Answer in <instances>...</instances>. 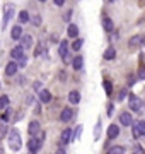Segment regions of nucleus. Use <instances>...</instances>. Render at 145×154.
<instances>
[{
    "label": "nucleus",
    "mask_w": 145,
    "mask_h": 154,
    "mask_svg": "<svg viewBox=\"0 0 145 154\" xmlns=\"http://www.w3.org/2000/svg\"><path fill=\"white\" fill-rule=\"evenodd\" d=\"M10 113H12V110H7V113H4V115L0 116V118H2V122H7V120H9V116H10Z\"/></svg>",
    "instance_id": "72a5a7b5"
},
{
    "label": "nucleus",
    "mask_w": 145,
    "mask_h": 154,
    "mask_svg": "<svg viewBox=\"0 0 145 154\" xmlns=\"http://www.w3.org/2000/svg\"><path fill=\"white\" fill-rule=\"evenodd\" d=\"M82 45H84V41H82V39H75V41H73V45H72V50L78 51V50L82 48Z\"/></svg>",
    "instance_id": "bb28decb"
},
{
    "label": "nucleus",
    "mask_w": 145,
    "mask_h": 154,
    "mask_svg": "<svg viewBox=\"0 0 145 154\" xmlns=\"http://www.w3.org/2000/svg\"><path fill=\"white\" fill-rule=\"evenodd\" d=\"M5 108H9V96H0V110H5Z\"/></svg>",
    "instance_id": "393cba45"
},
{
    "label": "nucleus",
    "mask_w": 145,
    "mask_h": 154,
    "mask_svg": "<svg viewBox=\"0 0 145 154\" xmlns=\"http://www.w3.org/2000/svg\"><path fill=\"white\" fill-rule=\"evenodd\" d=\"M111 2H114V0H111Z\"/></svg>",
    "instance_id": "ea45409f"
},
{
    "label": "nucleus",
    "mask_w": 145,
    "mask_h": 154,
    "mask_svg": "<svg viewBox=\"0 0 145 154\" xmlns=\"http://www.w3.org/2000/svg\"><path fill=\"white\" fill-rule=\"evenodd\" d=\"M133 151H135V152H144V147H138V146H137Z\"/></svg>",
    "instance_id": "4c0bfd02"
},
{
    "label": "nucleus",
    "mask_w": 145,
    "mask_h": 154,
    "mask_svg": "<svg viewBox=\"0 0 145 154\" xmlns=\"http://www.w3.org/2000/svg\"><path fill=\"white\" fill-rule=\"evenodd\" d=\"M116 57V50L113 48V46H109V48L104 51V60H113Z\"/></svg>",
    "instance_id": "4be33fe9"
},
{
    "label": "nucleus",
    "mask_w": 145,
    "mask_h": 154,
    "mask_svg": "<svg viewBox=\"0 0 145 154\" xmlns=\"http://www.w3.org/2000/svg\"><path fill=\"white\" fill-rule=\"evenodd\" d=\"M82 65H84V57L77 55V57L72 60V67L75 69V70H80V69H82Z\"/></svg>",
    "instance_id": "a211bd4d"
},
{
    "label": "nucleus",
    "mask_w": 145,
    "mask_h": 154,
    "mask_svg": "<svg viewBox=\"0 0 145 154\" xmlns=\"http://www.w3.org/2000/svg\"><path fill=\"white\" fill-rule=\"evenodd\" d=\"M12 16H14V5H12V4H7V5L4 7V22H2V29L10 22Z\"/></svg>",
    "instance_id": "7ed1b4c3"
},
{
    "label": "nucleus",
    "mask_w": 145,
    "mask_h": 154,
    "mask_svg": "<svg viewBox=\"0 0 145 154\" xmlns=\"http://www.w3.org/2000/svg\"><path fill=\"white\" fill-rule=\"evenodd\" d=\"M58 51H60V57L61 58H63V60L65 62H68V41H61L60 43V50H58Z\"/></svg>",
    "instance_id": "9b49d317"
},
{
    "label": "nucleus",
    "mask_w": 145,
    "mask_h": 154,
    "mask_svg": "<svg viewBox=\"0 0 145 154\" xmlns=\"http://www.w3.org/2000/svg\"><path fill=\"white\" fill-rule=\"evenodd\" d=\"M120 123H121L123 127H130L132 123H133V118H132V115H130V113L123 111L121 115H120Z\"/></svg>",
    "instance_id": "6e6552de"
},
{
    "label": "nucleus",
    "mask_w": 145,
    "mask_h": 154,
    "mask_svg": "<svg viewBox=\"0 0 145 154\" xmlns=\"http://www.w3.org/2000/svg\"><path fill=\"white\" fill-rule=\"evenodd\" d=\"M72 116H73V111L70 110V108H63L60 113V120L61 122H70L72 120Z\"/></svg>",
    "instance_id": "f8f14e48"
},
{
    "label": "nucleus",
    "mask_w": 145,
    "mask_h": 154,
    "mask_svg": "<svg viewBox=\"0 0 145 154\" xmlns=\"http://www.w3.org/2000/svg\"><path fill=\"white\" fill-rule=\"evenodd\" d=\"M39 2H45V0H39Z\"/></svg>",
    "instance_id": "58836bf2"
},
{
    "label": "nucleus",
    "mask_w": 145,
    "mask_h": 154,
    "mask_svg": "<svg viewBox=\"0 0 145 154\" xmlns=\"http://www.w3.org/2000/svg\"><path fill=\"white\" fill-rule=\"evenodd\" d=\"M31 21V17H29V12L28 11H21L19 12V22L21 24H26V22Z\"/></svg>",
    "instance_id": "412c9836"
},
{
    "label": "nucleus",
    "mask_w": 145,
    "mask_h": 154,
    "mask_svg": "<svg viewBox=\"0 0 145 154\" xmlns=\"http://www.w3.org/2000/svg\"><path fill=\"white\" fill-rule=\"evenodd\" d=\"M53 2H55V5H56V7H61L63 4H65V0H53Z\"/></svg>",
    "instance_id": "f704fd0d"
},
{
    "label": "nucleus",
    "mask_w": 145,
    "mask_h": 154,
    "mask_svg": "<svg viewBox=\"0 0 145 154\" xmlns=\"http://www.w3.org/2000/svg\"><path fill=\"white\" fill-rule=\"evenodd\" d=\"M33 24H34V26H39V24H41V17H39L38 14L33 17Z\"/></svg>",
    "instance_id": "473e14b6"
},
{
    "label": "nucleus",
    "mask_w": 145,
    "mask_h": 154,
    "mask_svg": "<svg viewBox=\"0 0 145 154\" xmlns=\"http://www.w3.org/2000/svg\"><path fill=\"white\" fill-rule=\"evenodd\" d=\"M39 130H41V127H39V122H36V120L29 122V125H28V134H29V135H38Z\"/></svg>",
    "instance_id": "0eeeda50"
},
{
    "label": "nucleus",
    "mask_w": 145,
    "mask_h": 154,
    "mask_svg": "<svg viewBox=\"0 0 145 154\" xmlns=\"http://www.w3.org/2000/svg\"><path fill=\"white\" fill-rule=\"evenodd\" d=\"M17 70H19L17 62H10V63H7V67H5V75H16Z\"/></svg>",
    "instance_id": "9d476101"
},
{
    "label": "nucleus",
    "mask_w": 145,
    "mask_h": 154,
    "mask_svg": "<svg viewBox=\"0 0 145 154\" xmlns=\"http://www.w3.org/2000/svg\"><path fill=\"white\" fill-rule=\"evenodd\" d=\"M21 34H22V28H21L19 24L12 28V38H14V39H19V38H21Z\"/></svg>",
    "instance_id": "5701e85b"
},
{
    "label": "nucleus",
    "mask_w": 145,
    "mask_h": 154,
    "mask_svg": "<svg viewBox=\"0 0 145 154\" xmlns=\"http://www.w3.org/2000/svg\"><path fill=\"white\" fill-rule=\"evenodd\" d=\"M9 146H10L12 151H19V149H21V146H22L21 135H19V132H17L16 128L9 132Z\"/></svg>",
    "instance_id": "f257e3e1"
},
{
    "label": "nucleus",
    "mask_w": 145,
    "mask_h": 154,
    "mask_svg": "<svg viewBox=\"0 0 145 154\" xmlns=\"http://www.w3.org/2000/svg\"><path fill=\"white\" fill-rule=\"evenodd\" d=\"M26 63H28V57H21V58H19V63H17V65L19 67H26Z\"/></svg>",
    "instance_id": "2f4dec72"
},
{
    "label": "nucleus",
    "mask_w": 145,
    "mask_h": 154,
    "mask_svg": "<svg viewBox=\"0 0 145 154\" xmlns=\"http://www.w3.org/2000/svg\"><path fill=\"white\" fill-rule=\"evenodd\" d=\"M72 139H73V132L70 128H65V130L61 132V144H68Z\"/></svg>",
    "instance_id": "4468645a"
},
{
    "label": "nucleus",
    "mask_w": 145,
    "mask_h": 154,
    "mask_svg": "<svg viewBox=\"0 0 145 154\" xmlns=\"http://www.w3.org/2000/svg\"><path fill=\"white\" fill-rule=\"evenodd\" d=\"M102 28H104V31H106V33H111V31H113L114 24H113L111 17H104V19H102Z\"/></svg>",
    "instance_id": "f3484780"
},
{
    "label": "nucleus",
    "mask_w": 145,
    "mask_h": 154,
    "mask_svg": "<svg viewBox=\"0 0 145 154\" xmlns=\"http://www.w3.org/2000/svg\"><path fill=\"white\" fill-rule=\"evenodd\" d=\"M102 86H104V91H106V94L109 96V94L113 93V84L109 82V81H104V82H102Z\"/></svg>",
    "instance_id": "a878e982"
},
{
    "label": "nucleus",
    "mask_w": 145,
    "mask_h": 154,
    "mask_svg": "<svg viewBox=\"0 0 145 154\" xmlns=\"http://www.w3.org/2000/svg\"><path fill=\"white\" fill-rule=\"evenodd\" d=\"M24 55V48L22 46H21V45H19V46H16V48H12V51H10V57L12 58H14V60H19V58H21V57Z\"/></svg>",
    "instance_id": "ddd939ff"
},
{
    "label": "nucleus",
    "mask_w": 145,
    "mask_h": 154,
    "mask_svg": "<svg viewBox=\"0 0 145 154\" xmlns=\"http://www.w3.org/2000/svg\"><path fill=\"white\" fill-rule=\"evenodd\" d=\"M68 101H70V105H78V101H80V93H78V91H70V93H68Z\"/></svg>",
    "instance_id": "2eb2a0df"
},
{
    "label": "nucleus",
    "mask_w": 145,
    "mask_h": 154,
    "mask_svg": "<svg viewBox=\"0 0 145 154\" xmlns=\"http://www.w3.org/2000/svg\"><path fill=\"white\" fill-rule=\"evenodd\" d=\"M21 46L24 50L26 48H31V45H33V38H31V34H21Z\"/></svg>",
    "instance_id": "1a4fd4ad"
},
{
    "label": "nucleus",
    "mask_w": 145,
    "mask_h": 154,
    "mask_svg": "<svg viewBox=\"0 0 145 154\" xmlns=\"http://www.w3.org/2000/svg\"><path fill=\"white\" fill-rule=\"evenodd\" d=\"M132 125H133V137H145V122L144 120L135 122Z\"/></svg>",
    "instance_id": "39448f33"
},
{
    "label": "nucleus",
    "mask_w": 145,
    "mask_h": 154,
    "mask_svg": "<svg viewBox=\"0 0 145 154\" xmlns=\"http://www.w3.org/2000/svg\"><path fill=\"white\" fill-rule=\"evenodd\" d=\"M67 33H68V36H70V38H77V36H78V28L75 26V24H68Z\"/></svg>",
    "instance_id": "aec40b11"
},
{
    "label": "nucleus",
    "mask_w": 145,
    "mask_h": 154,
    "mask_svg": "<svg viewBox=\"0 0 145 154\" xmlns=\"http://www.w3.org/2000/svg\"><path fill=\"white\" fill-rule=\"evenodd\" d=\"M126 96H128V91H126V89H123L121 93L118 94V101H123V99L126 98Z\"/></svg>",
    "instance_id": "c756f323"
},
{
    "label": "nucleus",
    "mask_w": 145,
    "mask_h": 154,
    "mask_svg": "<svg viewBox=\"0 0 145 154\" xmlns=\"http://www.w3.org/2000/svg\"><path fill=\"white\" fill-rule=\"evenodd\" d=\"M144 45H145V38L144 36H138V34H137V36H132L130 41H128L130 48H137V46H144Z\"/></svg>",
    "instance_id": "423d86ee"
},
{
    "label": "nucleus",
    "mask_w": 145,
    "mask_h": 154,
    "mask_svg": "<svg viewBox=\"0 0 145 154\" xmlns=\"http://www.w3.org/2000/svg\"><path fill=\"white\" fill-rule=\"evenodd\" d=\"M39 101H41V103H50V101H51V94H50V91H46V89L39 91Z\"/></svg>",
    "instance_id": "6ab92c4d"
},
{
    "label": "nucleus",
    "mask_w": 145,
    "mask_h": 154,
    "mask_svg": "<svg viewBox=\"0 0 145 154\" xmlns=\"http://www.w3.org/2000/svg\"><path fill=\"white\" fill-rule=\"evenodd\" d=\"M101 135V122H97V125H96V132H94V139H99Z\"/></svg>",
    "instance_id": "7c9ffc66"
},
{
    "label": "nucleus",
    "mask_w": 145,
    "mask_h": 154,
    "mask_svg": "<svg viewBox=\"0 0 145 154\" xmlns=\"http://www.w3.org/2000/svg\"><path fill=\"white\" fill-rule=\"evenodd\" d=\"M128 106H130V110L132 111L140 113V111H142V99H140L138 96L132 94V96H130V101H128Z\"/></svg>",
    "instance_id": "20e7f679"
},
{
    "label": "nucleus",
    "mask_w": 145,
    "mask_h": 154,
    "mask_svg": "<svg viewBox=\"0 0 145 154\" xmlns=\"http://www.w3.org/2000/svg\"><path fill=\"white\" fill-rule=\"evenodd\" d=\"M109 152L111 154H125L126 149H125V146H114V147L109 149Z\"/></svg>",
    "instance_id": "b1692460"
},
{
    "label": "nucleus",
    "mask_w": 145,
    "mask_h": 154,
    "mask_svg": "<svg viewBox=\"0 0 145 154\" xmlns=\"http://www.w3.org/2000/svg\"><path fill=\"white\" fill-rule=\"evenodd\" d=\"M118 135H120V127L118 125H109V128H108V137L109 139H116Z\"/></svg>",
    "instance_id": "dca6fc26"
},
{
    "label": "nucleus",
    "mask_w": 145,
    "mask_h": 154,
    "mask_svg": "<svg viewBox=\"0 0 145 154\" xmlns=\"http://www.w3.org/2000/svg\"><path fill=\"white\" fill-rule=\"evenodd\" d=\"M135 82V75H130V79H128V84H130V86H132V84H133Z\"/></svg>",
    "instance_id": "e433bc0d"
},
{
    "label": "nucleus",
    "mask_w": 145,
    "mask_h": 154,
    "mask_svg": "<svg viewBox=\"0 0 145 154\" xmlns=\"http://www.w3.org/2000/svg\"><path fill=\"white\" fill-rule=\"evenodd\" d=\"M137 75H138V79L145 81V65H140V67H138V72H137Z\"/></svg>",
    "instance_id": "c85d7f7f"
},
{
    "label": "nucleus",
    "mask_w": 145,
    "mask_h": 154,
    "mask_svg": "<svg viewBox=\"0 0 145 154\" xmlns=\"http://www.w3.org/2000/svg\"><path fill=\"white\" fill-rule=\"evenodd\" d=\"M113 111H114V106H113V105H109V106H108V115L111 116V115H113Z\"/></svg>",
    "instance_id": "c9c22d12"
},
{
    "label": "nucleus",
    "mask_w": 145,
    "mask_h": 154,
    "mask_svg": "<svg viewBox=\"0 0 145 154\" xmlns=\"http://www.w3.org/2000/svg\"><path fill=\"white\" fill-rule=\"evenodd\" d=\"M7 132H9V130H7V125H5V122H4V123H0V139H4L7 135Z\"/></svg>",
    "instance_id": "cd10ccee"
},
{
    "label": "nucleus",
    "mask_w": 145,
    "mask_h": 154,
    "mask_svg": "<svg viewBox=\"0 0 145 154\" xmlns=\"http://www.w3.org/2000/svg\"><path fill=\"white\" fill-rule=\"evenodd\" d=\"M43 146V139L36 137V135H31V139L28 140V151L29 152H38Z\"/></svg>",
    "instance_id": "f03ea898"
}]
</instances>
